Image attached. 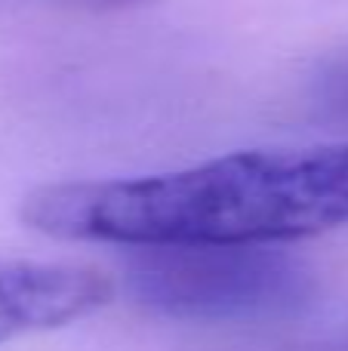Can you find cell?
Listing matches in <instances>:
<instances>
[{"label": "cell", "mask_w": 348, "mask_h": 351, "mask_svg": "<svg viewBox=\"0 0 348 351\" xmlns=\"http://www.w3.org/2000/svg\"><path fill=\"white\" fill-rule=\"evenodd\" d=\"M49 3H62V6H74V10H127V6H136L142 0H49Z\"/></svg>", "instance_id": "277c9868"}, {"label": "cell", "mask_w": 348, "mask_h": 351, "mask_svg": "<svg viewBox=\"0 0 348 351\" xmlns=\"http://www.w3.org/2000/svg\"><path fill=\"white\" fill-rule=\"evenodd\" d=\"M114 299L105 271L74 262H0V342L90 317Z\"/></svg>", "instance_id": "3957f363"}, {"label": "cell", "mask_w": 348, "mask_h": 351, "mask_svg": "<svg viewBox=\"0 0 348 351\" xmlns=\"http://www.w3.org/2000/svg\"><path fill=\"white\" fill-rule=\"evenodd\" d=\"M129 250L133 296L176 321H277L314 296L312 271L271 243H151Z\"/></svg>", "instance_id": "7a4b0ae2"}, {"label": "cell", "mask_w": 348, "mask_h": 351, "mask_svg": "<svg viewBox=\"0 0 348 351\" xmlns=\"http://www.w3.org/2000/svg\"><path fill=\"white\" fill-rule=\"evenodd\" d=\"M22 222L59 241L284 243L348 225V142L234 152L185 170L55 182L22 200Z\"/></svg>", "instance_id": "6da1fadb"}]
</instances>
